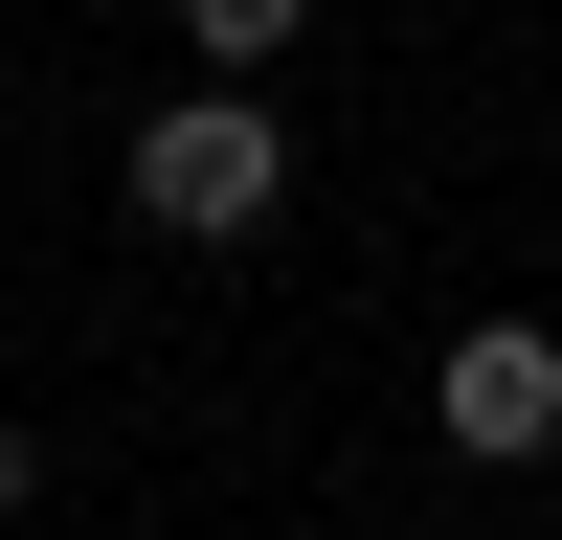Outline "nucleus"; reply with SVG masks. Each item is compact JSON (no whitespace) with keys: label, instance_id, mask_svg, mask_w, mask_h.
Here are the masks:
<instances>
[{"label":"nucleus","instance_id":"f257e3e1","mask_svg":"<svg viewBox=\"0 0 562 540\" xmlns=\"http://www.w3.org/2000/svg\"><path fill=\"white\" fill-rule=\"evenodd\" d=\"M270 203H293V135H270V90H248V68H203V90H158V113H135V225L248 248Z\"/></svg>","mask_w":562,"mask_h":540},{"label":"nucleus","instance_id":"f03ea898","mask_svg":"<svg viewBox=\"0 0 562 540\" xmlns=\"http://www.w3.org/2000/svg\"><path fill=\"white\" fill-rule=\"evenodd\" d=\"M428 428L473 450V473H540V450H562V338H540V315H473L450 383H428Z\"/></svg>","mask_w":562,"mask_h":540},{"label":"nucleus","instance_id":"7ed1b4c3","mask_svg":"<svg viewBox=\"0 0 562 540\" xmlns=\"http://www.w3.org/2000/svg\"><path fill=\"white\" fill-rule=\"evenodd\" d=\"M293 23H315V0H180V45H203V68H270Z\"/></svg>","mask_w":562,"mask_h":540},{"label":"nucleus","instance_id":"20e7f679","mask_svg":"<svg viewBox=\"0 0 562 540\" xmlns=\"http://www.w3.org/2000/svg\"><path fill=\"white\" fill-rule=\"evenodd\" d=\"M23 495H45V428H23V405H0V518H23Z\"/></svg>","mask_w":562,"mask_h":540}]
</instances>
